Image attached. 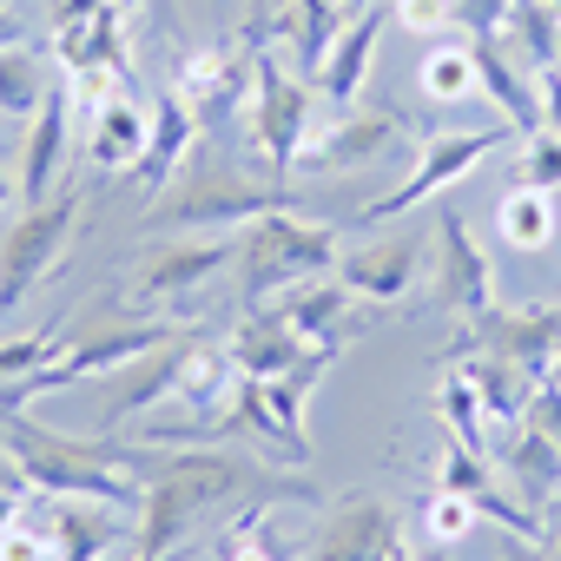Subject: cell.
Returning <instances> with one entry per match:
<instances>
[{
    "instance_id": "d6986e66",
    "label": "cell",
    "mask_w": 561,
    "mask_h": 561,
    "mask_svg": "<svg viewBox=\"0 0 561 561\" xmlns=\"http://www.w3.org/2000/svg\"><path fill=\"white\" fill-rule=\"evenodd\" d=\"M311 351H324V344H305V337L285 324V311H277V305L244 311V318L231 324V337H225V357L238 364V377H277V370L305 364Z\"/></svg>"
},
{
    "instance_id": "8992f818",
    "label": "cell",
    "mask_w": 561,
    "mask_h": 561,
    "mask_svg": "<svg viewBox=\"0 0 561 561\" xmlns=\"http://www.w3.org/2000/svg\"><path fill=\"white\" fill-rule=\"evenodd\" d=\"M311 113H318V87L277 60V47H257V73H251V146L264 152L271 185H285L298 172V152L311 146Z\"/></svg>"
},
{
    "instance_id": "f6af8a7d",
    "label": "cell",
    "mask_w": 561,
    "mask_h": 561,
    "mask_svg": "<svg viewBox=\"0 0 561 561\" xmlns=\"http://www.w3.org/2000/svg\"><path fill=\"white\" fill-rule=\"evenodd\" d=\"M541 383H561V351H554V364H548V377Z\"/></svg>"
},
{
    "instance_id": "f546056e",
    "label": "cell",
    "mask_w": 561,
    "mask_h": 561,
    "mask_svg": "<svg viewBox=\"0 0 561 561\" xmlns=\"http://www.w3.org/2000/svg\"><path fill=\"white\" fill-rule=\"evenodd\" d=\"M416 87H423V100H436V106H462V100L482 87V80H476V54H469V41L423 54V67H416Z\"/></svg>"
},
{
    "instance_id": "603a6c76",
    "label": "cell",
    "mask_w": 561,
    "mask_h": 561,
    "mask_svg": "<svg viewBox=\"0 0 561 561\" xmlns=\"http://www.w3.org/2000/svg\"><path fill=\"white\" fill-rule=\"evenodd\" d=\"M54 60H60V73L73 80V73H93V67H113V73H133V47H126V8H106L100 14H87V21H73V27H60L54 34Z\"/></svg>"
},
{
    "instance_id": "8d00e7d4",
    "label": "cell",
    "mask_w": 561,
    "mask_h": 561,
    "mask_svg": "<svg viewBox=\"0 0 561 561\" xmlns=\"http://www.w3.org/2000/svg\"><path fill=\"white\" fill-rule=\"evenodd\" d=\"M390 14L403 34H449L456 27V0H390Z\"/></svg>"
},
{
    "instance_id": "ac0fdd59",
    "label": "cell",
    "mask_w": 561,
    "mask_h": 561,
    "mask_svg": "<svg viewBox=\"0 0 561 561\" xmlns=\"http://www.w3.org/2000/svg\"><path fill=\"white\" fill-rule=\"evenodd\" d=\"M502 476H508V495L554 528V515H561V443H548L535 423H515V436L502 443Z\"/></svg>"
},
{
    "instance_id": "ee69618b",
    "label": "cell",
    "mask_w": 561,
    "mask_h": 561,
    "mask_svg": "<svg viewBox=\"0 0 561 561\" xmlns=\"http://www.w3.org/2000/svg\"><path fill=\"white\" fill-rule=\"evenodd\" d=\"M133 561H185V548H172V554H133Z\"/></svg>"
},
{
    "instance_id": "d590c367",
    "label": "cell",
    "mask_w": 561,
    "mask_h": 561,
    "mask_svg": "<svg viewBox=\"0 0 561 561\" xmlns=\"http://www.w3.org/2000/svg\"><path fill=\"white\" fill-rule=\"evenodd\" d=\"M522 0H456V34L462 41H502Z\"/></svg>"
},
{
    "instance_id": "b9f144b4",
    "label": "cell",
    "mask_w": 561,
    "mask_h": 561,
    "mask_svg": "<svg viewBox=\"0 0 561 561\" xmlns=\"http://www.w3.org/2000/svg\"><path fill=\"white\" fill-rule=\"evenodd\" d=\"M21 198V165H8V159H0V211H8Z\"/></svg>"
},
{
    "instance_id": "ab89813d",
    "label": "cell",
    "mask_w": 561,
    "mask_h": 561,
    "mask_svg": "<svg viewBox=\"0 0 561 561\" xmlns=\"http://www.w3.org/2000/svg\"><path fill=\"white\" fill-rule=\"evenodd\" d=\"M106 0H47V27L60 34V27H73V21H87V14H100Z\"/></svg>"
},
{
    "instance_id": "f907efd6",
    "label": "cell",
    "mask_w": 561,
    "mask_h": 561,
    "mask_svg": "<svg viewBox=\"0 0 561 561\" xmlns=\"http://www.w3.org/2000/svg\"><path fill=\"white\" fill-rule=\"evenodd\" d=\"M554 73H561V47H554Z\"/></svg>"
},
{
    "instance_id": "1f68e13d",
    "label": "cell",
    "mask_w": 561,
    "mask_h": 561,
    "mask_svg": "<svg viewBox=\"0 0 561 561\" xmlns=\"http://www.w3.org/2000/svg\"><path fill=\"white\" fill-rule=\"evenodd\" d=\"M60 351H67V324H60V318H54V324H41V331H21V337H8V344H0V390H8V383H21L27 370H47Z\"/></svg>"
},
{
    "instance_id": "e0dca14e",
    "label": "cell",
    "mask_w": 561,
    "mask_h": 561,
    "mask_svg": "<svg viewBox=\"0 0 561 561\" xmlns=\"http://www.w3.org/2000/svg\"><path fill=\"white\" fill-rule=\"evenodd\" d=\"M397 14H390V0H370V8H357L351 21H344V34H337V47L324 54V67H318V100H331V106H357V93H364V80H370V60H377V41H383V27H390Z\"/></svg>"
},
{
    "instance_id": "f1b7e54d",
    "label": "cell",
    "mask_w": 561,
    "mask_h": 561,
    "mask_svg": "<svg viewBox=\"0 0 561 561\" xmlns=\"http://www.w3.org/2000/svg\"><path fill=\"white\" fill-rule=\"evenodd\" d=\"M436 416H443V430H449V443H462V449H482V456H495V436H489V410H482V397H476V383H469V370H449L443 377V390H436Z\"/></svg>"
},
{
    "instance_id": "816d5d0a",
    "label": "cell",
    "mask_w": 561,
    "mask_h": 561,
    "mask_svg": "<svg viewBox=\"0 0 561 561\" xmlns=\"http://www.w3.org/2000/svg\"><path fill=\"white\" fill-rule=\"evenodd\" d=\"M0 14H8V0H0Z\"/></svg>"
},
{
    "instance_id": "e575fe53",
    "label": "cell",
    "mask_w": 561,
    "mask_h": 561,
    "mask_svg": "<svg viewBox=\"0 0 561 561\" xmlns=\"http://www.w3.org/2000/svg\"><path fill=\"white\" fill-rule=\"evenodd\" d=\"M522 185H535V192H561V133H554V126L522 133Z\"/></svg>"
},
{
    "instance_id": "6da1fadb",
    "label": "cell",
    "mask_w": 561,
    "mask_h": 561,
    "mask_svg": "<svg viewBox=\"0 0 561 561\" xmlns=\"http://www.w3.org/2000/svg\"><path fill=\"white\" fill-rule=\"evenodd\" d=\"M0 449H8L14 476L41 495H87V502H113V508H146L139 476L152 469L139 449H119L106 436H60L47 423H27V410L0 416Z\"/></svg>"
},
{
    "instance_id": "4dcf8cb0",
    "label": "cell",
    "mask_w": 561,
    "mask_h": 561,
    "mask_svg": "<svg viewBox=\"0 0 561 561\" xmlns=\"http://www.w3.org/2000/svg\"><path fill=\"white\" fill-rule=\"evenodd\" d=\"M218 561H291V554H285V541L271 535V502H251V508L225 528Z\"/></svg>"
},
{
    "instance_id": "277c9868",
    "label": "cell",
    "mask_w": 561,
    "mask_h": 561,
    "mask_svg": "<svg viewBox=\"0 0 561 561\" xmlns=\"http://www.w3.org/2000/svg\"><path fill=\"white\" fill-rule=\"evenodd\" d=\"M264 211H298V198L285 185H264L231 172L225 159H211V146L198 139L179 165V179L152 198V231H238Z\"/></svg>"
},
{
    "instance_id": "7402d4cb",
    "label": "cell",
    "mask_w": 561,
    "mask_h": 561,
    "mask_svg": "<svg viewBox=\"0 0 561 561\" xmlns=\"http://www.w3.org/2000/svg\"><path fill=\"white\" fill-rule=\"evenodd\" d=\"M198 139H205V133H198L192 106H185L179 93H159V100L146 106V152H139V185L159 198V192L179 179V165H185V152H192Z\"/></svg>"
},
{
    "instance_id": "30bf717a",
    "label": "cell",
    "mask_w": 561,
    "mask_h": 561,
    "mask_svg": "<svg viewBox=\"0 0 561 561\" xmlns=\"http://www.w3.org/2000/svg\"><path fill=\"white\" fill-rule=\"evenodd\" d=\"M251 73H257V47L238 34V41L192 47V54L172 67V93L192 106L198 133H211V126H225L238 106H251Z\"/></svg>"
},
{
    "instance_id": "7a4b0ae2",
    "label": "cell",
    "mask_w": 561,
    "mask_h": 561,
    "mask_svg": "<svg viewBox=\"0 0 561 561\" xmlns=\"http://www.w3.org/2000/svg\"><path fill=\"white\" fill-rule=\"evenodd\" d=\"M251 476H264V469L244 456H225V449H179V456L152 462L146 469V508L133 528V554H172L192 535V522L205 508H218L225 495H244Z\"/></svg>"
},
{
    "instance_id": "44dd1931",
    "label": "cell",
    "mask_w": 561,
    "mask_h": 561,
    "mask_svg": "<svg viewBox=\"0 0 561 561\" xmlns=\"http://www.w3.org/2000/svg\"><path fill=\"white\" fill-rule=\"evenodd\" d=\"M277 311H285V324H291L305 344H331V351H344V337L370 324V318L357 311V298L337 285V271H331V277H311V285H298V291H285V298H277Z\"/></svg>"
},
{
    "instance_id": "8fae6325",
    "label": "cell",
    "mask_w": 561,
    "mask_h": 561,
    "mask_svg": "<svg viewBox=\"0 0 561 561\" xmlns=\"http://www.w3.org/2000/svg\"><path fill=\"white\" fill-rule=\"evenodd\" d=\"M238 257V231H211V238H192L179 231L172 244H159L126 285V305H185L192 291H205L218 271H231Z\"/></svg>"
},
{
    "instance_id": "f35d334b",
    "label": "cell",
    "mask_w": 561,
    "mask_h": 561,
    "mask_svg": "<svg viewBox=\"0 0 561 561\" xmlns=\"http://www.w3.org/2000/svg\"><path fill=\"white\" fill-rule=\"evenodd\" d=\"M535 100H541V126H554V133H561V73H554V67H541Z\"/></svg>"
},
{
    "instance_id": "ba28073f",
    "label": "cell",
    "mask_w": 561,
    "mask_h": 561,
    "mask_svg": "<svg viewBox=\"0 0 561 561\" xmlns=\"http://www.w3.org/2000/svg\"><path fill=\"white\" fill-rule=\"evenodd\" d=\"M495 146H508V126H476V133H436L416 159H410V179H397L383 198H370L364 211H351V225H383L397 211H416L423 198H443L456 179H469Z\"/></svg>"
},
{
    "instance_id": "7c38bea8",
    "label": "cell",
    "mask_w": 561,
    "mask_h": 561,
    "mask_svg": "<svg viewBox=\"0 0 561 561\" xmlns=\"http://www.w3.org/2000/svg\"><path fill=\"white\" fill-rule=\"evenodd\" d=\"M430 244H436V264H430V271H436V305L456 311V318L495 311V264L482 257V244L469 238V218H462L456 205L436 211Z\"/></svg>"
},
{
    "instance_id": "9c48e42d",
    "label": "cell",
    "mask_w": 561,
    "mask_h": 561,
    "mask_svg": "<svg viewBox=\"0 0 561 561\" xmlns=\"http://www.w3.org/2000/svg\"><path fill=\"white\" fill-rule=\"evenodd\" d=\"M410 159V126L390 106H344L305 152H298V179H337L357 165H397Z\"/></svg>"
},
{
    "instance_id": "5bb4252c",
    "label": "cell",
    "mask_w": 561,
    "mask_h": 561,
    "mask_svg": "<svg viewBox=\"0 0 561 561\" xmlns=\"http://www.w3.org/2000/svg\"><path fill=\"white\" fill-rule=\"evenodd\" d=\"M456 351H495V357L522 364L541 383L548 364H554V351H561V305H528V311H502L495 305V311L469 318V331H462Z\"/></svg>"
},
{
    "instance_id": "7dc6e473",
    "label": "cell",
    "mask_w": 561,
    "mask_h": 561,
    "mask_svg": "<svg viewBox=\"0 0 561 561\" xmlns=\"http://www.w3.org/2000/svg\"><path fill=\"white\" fill-rule=\"evenodd\" d=\"M113 8H126V14H133V8H146V0H113Z\"/></svg>"
},
{
    "instance_id": "484cf974",
    "label": "cell",
    "mask_w": 561,
    "mask_h": 561,
    "mask_svg": "<svg viewBox=\"0 0 561 561\" xmlns=\"http://www.w3.org/2000/svg\"><path fill=\"white\" fill-rule=\"evenodd\" d=\"M449 364L469 370V383H476V397H482V410H489L495 423H515V416L528 410V397H535V377H528L522 364L495 357V351H449Z\"/></svg>"
},
{
    "instance_id": "cb8c5ba5",
    "label": "cell",
    "mask_w": 561,
    "mask_h": 561,
    "mask_svg": "<svg viewBox=\"0 0 561 561\" xmlns=\"http://www.w3.org/2000/svg\"><path fill=\"white\" fill-rule=\"evenodd\" d=\"M185 357H192V331L172 337V344H159L152 357H139V364H133V383L106 403L100 436L126 430V416H139V410H152V403H172V390H179V377H185Z\"/></svg>"
},
{
    "instance_id": "60d3db41",
    "label": "cell",
    "mask_w": 561,
    "mask_h": 561,
    "mask_svg": "<svg viewBox=\"0 0 561 561\" xmlns=\"http://www.w3.org/2000/svg\"><path fill=\"white\" fill-rule=\"evenodd\" d=\"M27 495H34V489H27L21 476H14V482H0V535H8V528L27 515Z\"/></svg>"
},
{
    "instance_id": "d4e9b609",
    "label": "cell",
    "mask_w": 561,
    "mask_h": 561,
    "mask_svg": "<svg viewBox=\"0 0 561 561\" xmlns=\"http://www.w3.org/2000/svg\"><path fill=\"white\" fill-rule=\"evenodd\" d=\"M139 152H146V106L126 87L119 100H106L87 119V165L93 172H126V165H139Z\"/></svg>"
},
{
    "instance_id": "681fc988",
    "label": "cell",
    "mask_w": 561,
    "mask_h": 561,
    "mask_svg": "<svg viewBox=\"0 0 561 561\" xmlns=\"http://www.w3.org/2000/svg\"><path fill=\"white\" fill-rule=\"evenodd\" d=\"M541 8H548V14H554V21H561V0H541Z\"/></svg>"
},
{
    "instance_id": "7bdbcfd3",
    "label": "cell",
    "mask_w": 561,
    "mask_h": 561,
    "mask_svg": "<svg viewBox=\"0 0 561 561\" xmlns=\"http://www.w3.org/2000/svg\"><path fill=\"white\" fill-rule=\"evenodd\" d=\"M502 561H541V548H535V541H515V554H502ZM548 561H554V554H548Z\"/></svg>"
},
{
    "instance_id": "9a60e30c",
    "label": "cell",
    "mask_w": 561,
    "mask_h": 561,
    "mask_svg": "<svg viewBox=\"0 0 561 561\" xmlns=\"http://www.w3.org/2000/svg\"><path fill=\"white\" fill-rule=\"evenodd\" d=\"M403 548V522L383 495H344L318 522V541L305 561H390Z\"/></svg>"
},
{
    "instance_id": "bcb514c9",
    "label": "cell",
    "mask_w": 561,
    "mask_h": 561,
    "mask_svg": "<svg viewBox=\"0 0 561 561\" xmlns=\"http://www.w3.org/2000/svg\"><path fill=\"white\" fill-rule=\"evenodd\" d=\"M548 554H554V561H561V528H554V535H548Z\"/></svg>"
},
{
    "instance_id": "c3c4849f",
    "label": "cell",
    "mask_w": 561,
    "mask_h": 561,
    "mask_svg": "<svg viewBox=\"0 0 561 561\" xmlns=\"http://www.w3.org/2000/svg\"><path fill=\"white\" fill-rule=\"evenodd\" d=\"M357 8H370V0H344V14H357Z\"/></svg>"
},
{
    "instance_id": "83f0119b",
    "label": "cell",
    "mask_w": 561,
    "mask_h": 561,
    "mask_svg": "<svg viewBox=\"0 0 561 561\" xmlns=\"http://www.w3.org/2000/svg\"><path fill=\"white\" fill-rule=\"evenodd\" d=\"M495 225H502V244H508V251H548V244H554V231H561L554 192H535V185H515V192H502V211H495Z\"/></svg>"
},
{
    "instance_id": "74e56055",
    "label": "cell",
    "mask_w": 561,
    "mask_h": 561,
    "mask_svg": "<svg viewBox=\"0 0 561 561\" xmlns=\"http://www.w3.org/2000/svg\"><path fill=\"white\" fill-rule=\"evenodd\" d=\"M515 423H535L548 443H561V383H535V397H528V410Z\"/></svg>"
},
{
    "instance_id": "3957f363",
    "label": "cell",
    "mask_w": 561,
    "mask_h": 561,
    "mask_svg": "<svg viewBox=\"0 0 561 561\" xmlns=\"http://www.w3.org/2000/svg\"><path fill=\"white\" fill-rule=\"evenodd\" d=\"M344 257L337 244V225H318V218H298V211H264L251 225H238V298L244 311L257 305H277L285 291L311 285V277H331Z\"/></svg>"
},
{
    "instance_id": "836d02e7",
    "label": "cell",
    "mask_w": 561,
    "mask_h": 561,
    "mask_svg": "<svg viewBox=\"0 0 561 561\" xmlns=\"http://www.w3.org/2000/svg\"><path fill=\"white\" fill-rule=\"evenodd\" d=\"M469 528H476V502H469V495H449V489H436V495L423 502V535H430L436 548H456Z\"/></svg>"
},
{
    "instance_id": "5b68a950",
    "label": "cell",
    "mask_w": 561,
    "mask_h": 561,
    "mask_svg": "<svg viewBox=\"0 0 561 561\" xmlns=\"http://www.w3.org/2000/svg\"><path fill=\"white\" fill-rule=\"evenodd\" d=\"M80 218H87V192L80 185H60L54 198L27 205L14 218V231L0 238V318H14L47 285V277L60 271V257L80 238Z\"/></svg>"
},
{
    "instance_id": "4fadbf2b",
    "label": "cell",
    "mask_w": 561,
    "mask_h": 561,
    "mask_svg": "<svg viewBox=\"0 0 561 561\" xmlns=\"http://www.w3.org/2000/svg\"><path fill=\"white\" fill-rule=\"evenodd\" d=\"M430 271V251L410 238V231H390V238H370V244H351L337 257V285L364 305H403Z\"/></svg>"
},
{
    "instance_id": "2e32d148",
    "label": "cell",
    "mask_w": 561,
    "mask_h": 561,
    "mask_svg": "<svg viewBox=\"0 0 561 561\" xmlns=\"http://www.w3.org/2000/svg\"><path fill=\"white\" fill-rule=\"evenodd\" d=\"M41 495V489H34ZM41 515L54 528V554L60 561H106L119 541H126V522L133 508H113V502H87V495H41Z\"/></svg>"
},
{
    "instance_id": "4316f807",
    "label": "cell",
    "mask_w": 561,
    "mask_h": 561,
    "mask_svg": "<svg viewBox=\"0 0 561 561\" xmlns=\"http://www.w3.org/2000/svg\"><path fill=\"white\" fill-rule=\"evenodd\" d=\"M54 93V67H47V47H0V119H14V126H34V113L47 106Z\"/></svg>"
},
{
    "instance_id": "52a82bcc",
    "label": "cell",
    "mask_w": 561,
    "mask_h": 561,
    "mask_svg": "<svg viewBox=\"0 0 561 561\" xmlns=\"http://www.w3.org/2000/svg\"><path fill=\"white\" fill-rule=\"evenodd\" d=\"M337 364V351L324 344V351H311L305 364H291V370H277V377H238V416H244V430L251 436H264V443H277L285 456H311V436H305V403H311V390L324 383V370Z\"/></svg>"
},
{
    "instance_id": "ffe728a7",
    "label": "cell",
    "mask_w": 561,
    "mask_h": 561,
    "mask_svg": "<svg viewBox=\"0 0 561 561\" xmlns=\"http://www.w3.org/2000/svg\"><path fill=\"white\" fill-rule=\"evenodd\" d=\"M67 146H73V93H67V73L54 80L47 106L34 113V133H27V152H21V198L41 205L54 198L60 172H67Z\"/></svg>"
},
{
    "instance_id": "d6a6232c",
    "label": "cell",
    "mask_w": 561,
    "mask_h": 561,
    "mask_svg": "<svg viewBox=\"0 0 561 561\" xmlns=\"http://www.w3.org/2000/svg\"><path fill=\"white\" fill-rule=\"evenodd\" d=\"M502 47H522V54H528V67H554L561 21L541 8V0H522V8H515V21H508V34H502Z\"/></svg>"
}]
</instances>
